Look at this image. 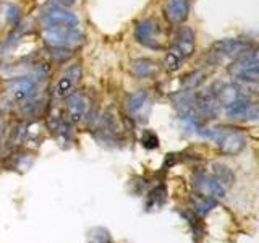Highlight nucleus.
Wrapping results in <instances>:
<instances>
[{
	"instance_id": "nucleus-16",
	"label": "nucleus",
	"mask_w": 259,
	"mask_h": 243,
	"mask_svg": "<svg viewBox=\"0 0 259 243\" xmlns=\"http://www.w3.org/2000/svg\"><path fill=\"white\" fill-rule=\"evenodd\" d=\"M130 71L136 78H152L157 73V65L151 59H135L130 62Z\"/></svg>"
},
{
	"instance_id": "nucleus-15",
	"label": "nucleus",
	"mask_w": 259,
	"mask_h": 243,
	"mask_svg": "<svg viewBox=\"0 0 259 243\" xmlns=\"http://www.w3.org/2000/svg\"><path fill=\"white\" fill-rule=\"evenodd\" d=\"M191 205H193V213L194 214L199 216V217H204L214 208H217V199L210 198V196H204V194L194 191L191 194Z\"/></svg>"
},
{
	"instance_id": "nucleus-12",
	"label": "nucleus",
	"mask_w": 259,
	"mask_h": 243,
	"mask_svg": "<svg viewBox=\"0 0 259 243\" xmlns=\"http://www.w3.org/2000/svg\"><path fill=\"white\" fill-rule=\"evenodd\" d=\"M89 109V97L84 93H73L68 97L67 105V118L70 124H79L86 117Z\"/></svg>"
},
{
	"instance_id": "nucleus-24",
	"label": "nucleus",
	"mask_w": 259,
	"mask_h": 243,
	"mask_svg": "<svg viewBox=\"0 0 259 243\" xmlns=\"http://www.w3.org/2000/svg\"><path fill=\"white\" fill-rule=\"evenodd\" d=\"M5 130H7V125H5V122L0 118V140L4 138V135H5Z\"/></svg>"
},
{
	"instance_id": "nucleus-13",
	"label": "nucleus",
	"mask_w": 259,
	"mask_h": 243,
	"mask_svg": "<svg viewBox=\"0 0 259 243\" xmlns=\"http://www.w3.org/2000/svg\"><path fill=\"white\" fill-rule=\"evenodd\" d=\"M194 107L199 117L204 118H214L219 112V104L215 101V96L212 93V89H207V91H201L194 94Z\"/></svg>"
},
{
	"instance_id": "nucleus-9",
	"label": "nucleus",
	"mask_w": 259,
	"mask_h": 243,
	"mask_svg": "<svg viewBox=\"0 0 259 243\" xmlns=\"http://www.w3.org/2000/svg\"><path fill=\"white\" fill-rule=\"evenodd\" d=\"M193 185L198 193L210 198H224L225 190L212 175H207L206 172H196L193 175Z\"/></svg>"
},
{
	"instance_id": "nucleus-10",
	"label": "nucleus",
	"mask_w": 259,
	"mask_h": 243,
	"mask_svg": "<svg viewBox=\"0 0 259 243\" xmlns=\"http://www.w3.org/2000/svg\"><path fill=\"white\" fill-rule=\"evenodd\" d=\"M125 107H126L128 115H132L133 118H141V120L143 117L148 118L146 115H148L151 109L149 93L146 91V89H140V91L130 94L125 101Z\"/></svg>"
},
{
	"instance_id": "nucleus-23",
	"label": "nucleus",
	"mask_w": 259,
	"mask_h": 243,
	"mask_svg": "<svg viewBox=\"0 0 259 243\" xmlns=\"http://www.w3.org/2000/svg\"><path fill=\"white\" fill-rule=\"evenodd\" d=\"M57 7H63V8H70L76 4V0H51Z\"/></svg>"
},
{
	"instance_id": "nucleus-20",
	"label": "nucleus",
	"mask_w": 259,
	"mask_h": 243,
	"mask_svg": "<svg viewBox=\"0 0 259 243\" xmlns=\"http://www.w3.org/2000/svg\"><path fill=\"white\" fill-rule=\"evenodd\" d=\"M165 188H164V185H160L157 186L156 190H152L151 194H149V201H148V208L151 206H160V205H164L165 202Z\"/></svg>"
},
{
	"instance_id": "nucleus-21",
	"label": "nucleus",
	"mask_w": 259,
	"mask_h": 243,
	"mask_svg": "<svg viewBox=\"0 0 259 243\" xmlns=\"http://www.w3.org/2000/svg\"><path fill=\"white\" fill-rule=\"evenodd\" d=\"M143 146L144 148H148V149H154V148H157L159 146V138L154 135V133H151V132H148L144 136H143Z\"/></svg>"
},
{
	"instance_id": "nucleus-6",
	"label": "nucleus",
	"mask_w": 259,
	"mask_h": 243,
	"mask_svg": "<svg viewBox=\"0 0 259 243\" xmlns=\"http://www.w3.org/2000/svg\"><path fill=\"white\" fill-rule=\"evenodd\" d=\"M4 91L12 102L24 104V102H29L32 97L36 96L37 83H36V79L31 76H16L7 81Z\"/></svg>"
},
{
	"instance_id": "nucleus-1",
	"label": "nucleus",
	"mask_w": 259,
	"mask_h": 243,
	"mask_svg": "<svg viewBox=\"0 0 259 243\" xmlns=\"http://www.w3.org/2000/svg\"><path fill=\"white\" fill-rule=\"evenodd\" d=\"M219 107L224 109L232 120H256L257 104L238 85L219 83L212 88Z\"/></svg>"
},
{
	"instance_id": "nucleus-4",
	"label": "nucleus",
	"mask_w": 259,
	"mask_h": 243,
	"mask_svg": "<svg viewBox=\"0 0 259 243\" xmlns=\"http://www.w3.org/2000/svg\"><path fill=\"white\" fill-rule=\"evenodd\" d=\"M257 51L253 47L246 54H243L238 59L232 60L229 73L230 76L243 86H254L257 83L259 73H257Z\"/></svg>"
},
{
	"instance_id": "nucleus-19",
	"label": "nucleus",
	"mask_w": 259,
	"mask_h": 243,
	"mask_svg": "<svg viewBox=\"0 0 259 243\" xmlns=\"http://www.w3.org/2000/svg\"><path fill=\"white\" fill-rule=\"evenodd\" d=\"M89 243H113L110 233L102 229V227H96L89 232Z\"/></svg>"
},
{
	"instance_id": "nucleus-5",
	"label": "nucleus",
	"mask_w": 259,
	"mask_h": 243,
	"mask_svg": "<svg viewBox=\"0 0 259 243\" xmlns=\"http://www.w3.org/2000/svg\"><path fill=\"white\" fill-rule=\"evenodd\" d=\"M40 26L42 32H55V31H73L79 29V20L75 13L63 7H49L40 15Z\"/></svg>"
},
{
	"instance_id": "nucleus-17",
	"label": "nucleus",
	"mask_w": 259,
	"mask_h": 243,
	"mask_svg": "<svg viewBox=\"0 0 259 243\" xmlns=\"http://www.w3.org/2000/svg\"><path fill=\"white\" fill-rule=\"evenodd\" d=\"M210 167H212V177L224 186V188L233 185L235 174H233V170L229 166L222 164V162H214V164L210 166Z\"/></svg>"
},
{
	"instance_id": "nucleus-8",
	"label": "nucleus",
	"mask_w": 259,
	"mask_h": 243,
	"mask_svg": "<svg viewBox=\"0 0 259 243\" xmlns=\"http://www.w3.org/2000/svg\"><path fill=\"white\" fill-rule=\"evenodd\" d=\"M83 76V67L79 63H73L62 73V76L57 79L55 85V96L59 99H68V97L76 93V88Z\"/></svg>"
},
{
	"instance_id": "nucleus-14",
	"label": "nucleus",
	"mask_w": 259,
	"mask_h": 243,
	"mask_svg": "<svg viewBox=\"0 0 259 243\" xmlns=\"http://www.w3.org/2000/svg\"><path fill=\"white\" fill-rule=\"evenodd\" d=\"M190 8H191V0H165L164 12L170 23L182 24L188 18Z\"/></svg>"
},
{
	"instance_id": "nucleus-2",
	"label": "nucleus",
	"mask_w": 259,
	"mask_h": 243,
	"mask_svg": "<svg viewBox=\"0 0 259 243\" xmlns=\"http://www.w3.org/2000/svg\"><path fill=\"white\" fill-rule=\"evenodd\" d=\"M201 136L212 140L217 148L225 156H235L246 148V136L240 130L232 127H214V128H198Z\"/></svg>"
},
{
	"instance_id": "nucleus-7",
	"label": "nucleus",
	"mask_w": 259,
	"mask_h": 243,
	"mask_svg": "<svg viewBox=\"0 0 259 243\" xmlns=\"http://www.w3.org/2000/svg\"><path fill=\"white\" fill-rule=\"evenodd\" d=\"M135 37L144 47L157 49V51L164 49V31H162L160 24L152 18H146L136 23Z\"/></svg>"
},
{
	"instance_id": "nucleus-18",
	"label": "nucleus",
	"mask_w": 259,
	"mask_h": 243,
	"mask_svg": "<svg viewBox=\"0 0 259 243\" xmlns=\"http://www.w3.org/2000/svg\"><path fill=\"white\" fill-rule=\"evenodd\" d=\"M178 213H180V216L185 219L186 222H188L190 229L193 232V237L196 238V241H199L202 237H204V227H202V224L199 221V216L194 214L193 211H186V209L178 211Z\"/></svg>"
},
{
	"instance_id": "nucleus-11",
	"label": "nucleus",
	"mask_w": 259,
	"mask_h": 243,
	"mask_svg": "<svg viewBox=\"0 0 259 243\" xmlns=\"http://www.w3.org/2000/svg\"><path fill=\"white\" fill-rule=\"evenodd\" d=\"M253 46H249L243 39H224L214 44V54L219 57H227V59H238L243 54H246Z\"/></svg>"
},
{
	"instance_id": "nucleus-3",
	"label": "nucleus",
	"mask_w": 259,
	"mask_h": 243,
	"mask_svg": "<svg viewBox=\"0 0 259 243\" xmlns=\"http://www.w3.org/2000/svg\"><path fill=\"white\" fill-rule=\"evenodd\" d=\"M196 51V36L191 28H183L177 36L175 43L168 49L164 59V68L167 71H177Z\"/></svg>"
},
{
	"instance_id": "nucleus-22",
	"label": "nucleus",
	"mask_w": 259,
	"mask_h": 243,
	"mask_svg": "<svg viewBox=\"0 0 259 243\" xmlns=\"http://www.w3.org/2000/svg\"><path fill=\"white\" fill-rule=\"evenodd\" d=\"M20 8L18 7H13V5H10L8 7V10H7V21L10 23V24H16L18 23V20H20Z\"/></svg>"
}]
</instances>
